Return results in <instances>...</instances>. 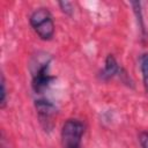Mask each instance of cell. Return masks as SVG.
Instances as JSON below:
<instances>
[{"instance_id":"cell-1","label":"cell","mask_w":148,"mask_h":148,"mask_svg":"<svg viewBox=\"0 0 148 148\" xmlns=\"http://www.w3.org/2000/svg\"><path fill=\"white\" fill-rule=\"evenodd\" d=\"M30 25L35 32L44 40H49L54 35V22L52 14L45 7L37 8L32 12L29 18Z\"/></svg>"},{"instance_id":"cell-2","label":"cell","mask_w":148,"mask_h":148,"mask_svg":"<svg viewBox=\"0 0 148 148\" xmlns=\"http://www.w3.org/2000/svg\"><path fill=\"white\" fill-rule=\"evenodd\" d=\"M84 124L79 119H67L61 128V143L64 148H81L84 134Z\"/></svg>"},{"instance_id":"cell-3","label":"cell","mask_w":148,"mask_h":148,"mask_svg":"<svg viewBox=\"0 0 148 148\" xmlns=\"http://www.w3.org/2000/svg\"><path fill=\"white\" fill-rule=\"evenodd\" d=\"M50 58L37 62L38 66L32 71V81L31 87L36 94H42L49 88L51 82L54 80V76L50 74Z\"/></svg>"},{"instance_id":"cell-4","label":"cell","mask_w":148,"mask_h":148,"mask_svg":"<svg viewBox=\"0 0 148 148\" xmlns=\"http://www.w3.org/2000/svg\"><path fill=\"white\" fill-rule=\"evenodd\" d=\"M35 106L37 110L40 125L45 130H51L53 127V117L57 113L56 105L49 99L39 98L35 101Z\"/></svg>"},{"instance_id":"cell-5","label":"cell","mask_w":148,"mask_h":148,"mask_svg":"<svg viewBox=\"0 0 148 148\" xmlns=\"http://www.w3.org/2000/svg\"><path fill=\"white\" fill-rule=\"evenodd\" d=\"M121 72H123V69L118 65L116 58L112 54H108V57L105 59L104 68L101 72V77L103 80H109V79L113 77L114 75H119V73L121 74Z\"/></svg>"},{"instance_id":"cell-6","label":"cell","mask_w":148,"mask_h":148,"mask_svg":"<svg viewBox=\"0 0 148 148\" xmlns=\"http://www.w3.org/2000/svg\"><path fill=\"white\" fill-rule=\"evenodd\" d=\"M132 7H133V10H134V14L136 16V21H138V25L141 30V34L143 36V38L146 37V25H145V22H143V17H142V10H141V3L139 1H133L131 2Z\"/></svg>"},{"instance_id":"cell-7","label":"cell","mask_w":148,"mask_h":148,"mask_svg":"<svg viewBox=\"0 0 148 148\" xmlns=\"http://www.w3.org/2000/svg\"><path fill=\"white\" fill-rule=\"evenodd\" d=\"M140 69L142 73V80L146 91L148 92V52L140 57Z\"/></svg>"},{"instance_id":"cell-8","label":"cell","mask_w":148,"mask_h":148,"mask_svg":"<svg viewBox=\"0 0 148 148\" xmlns=\"http://www.w3.org/2000/svg\"><path fill=\"white\" fill-rule=\"evenodd\" d=\"M7 103V89H6V81L5 76L1 75V97H0V108L3 109Z\"/></svg>"},{"instance_id":"cell-9","label":"cell","mask_w":148,"mask_h":148,"mask_svg":"<svg viewBox=\"0 0 148 148\" xmlns=\"http://www.w3.org/2000/svg\"><path fill=\"white\" fill-rule=\"evenodd\" d=\"M59 6H60V8H61V10L64 12V13H66V14H68V15H71V14H73V3L72 2H68V1H60L59 2Z\"/></svg>"},{"instance_id":"cell-10","label":"cell","mask_w":148,"mask_h":148,"mask_svg":"<svg viewBox=\"0 0 148 148\" xmlns=\"http://www.w3.org/2000/svg\"><path fill=\"white\" fill-rule=\"evenodd\" d=\"M139 141L142 148H148V131L141 132L139 135Z\"/></svg>"}]
</instances>
